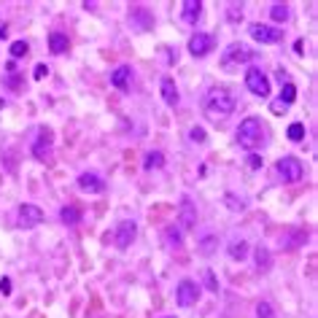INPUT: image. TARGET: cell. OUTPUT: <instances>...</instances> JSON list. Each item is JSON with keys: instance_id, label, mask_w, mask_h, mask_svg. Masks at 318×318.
<instances>
[{"instance_id": "obj_1", "label": "cell", "mask_w": 318, "mask_h": 318, "mask_svg": "<svg viewBox=\"0 0 318 318\" xmlns=\"http://www.w3.org/2000/svg\"><path fill=\"white\" fill-rule=\"evenodd\" d=\"M237 143L243 146L245 151H257L267 143V124L257 119V116H248V119L240 121L237 127Z\"/></svg>"}, {"instance_id": "obj_2", "label": "cell", "mask_w": 318, "mask_h": 318, "mask_svg": "<svg viewBox=\"0 0 318 318\" xmlns=\"http://www.w3.org/2000/svg\"><path fill=\"white\" fill-rule=\"evenodd\" d=\"M235 108H237V100L232 97V92H227V89H213L211 95L205 97V116L216 124L229 119V116L235 113Z\"/></svg>"}, {"instance_id": "obj_3", "label": "cell", "mask_w": 318, "mask_h": 318, "mask_svg": "<svg viewBox=\"0 0 318 318\" xmlns=\"http://www.w3.org/2000/svg\"><path fill=\"white\" fill-rule=\"evenodd\" d=\"M253 57H257V51H253V49H248V46H243V43H232L221 54V68H224V71H235V68L251 62Z\"/></svg>"}, {"instance_id": "obj_4", "label": "cell", "mask_w": 318, "mask_h": 318, "mask_svg": "<svg viewBox=\"0 0 318 318\" xmlns=\"http://www.w3.org/2000/svg\"><path fill=\"white\" fill-rule=\"evenodd\" d=\"M275 173L283 183H297L305 178V165L297 159V157H283L275 162Z\"/></svg>"}, {"instance_id": "obj_5", "label": "cell", "mask_w": 318, "mask_h": 318, "mask_svg": "<svg viewBox=\"0 0 318 318\" xmlns=\"http://www.w3.org/2000/svg\"><path fill=\"white\" fill-rule=\"evenodd\" d=\"M245 87L253 92L257 97H267L270 95V79L262 68H248L245 71Z\"/></svg>"}, {"instance_id": "obj_6", "label": "cell", "mask_w": 318, "mask_h": 318, "mask_svg": "<svg viewBox=\"0 0 318 318\" xmlns=\"http://www.w3.org/2000/svg\"><path fill=\"white\" fill-rule=\"evenodd\" d=\"M43 221V211L38 205H30V203H25V205H19V211H17V224L22 229H33V227H38V224Z\"/></svg>"}, {"instance_id": "obj_7", "label": "cell", "mask_w": 318, "mask_h": 318, "mask_svg": "<svg viewBox=\"0 0 318 318\" xmlns=\"http://www.w3.org/2000/svg\"><path fill=\"white\" fill-rule=\"evenodd\" d=\"M175 299H178V305L181 307H192L195 302L200 299V286L195 283V281H181L178 283V289H175Z\"/></svg>"}, {"instance_id": "obj_8", "label": "cell", "mask_w": 318, "mask_h": 318, "mask_svg": "<svg viewBox=\"0 0 318 318\" xmlns=\"http://www.w3.org/2000/svg\"><path fill=\"white\" fill-rule=\"evenodd\" d=\"M248 35H251L257 43H278L283 38V30L270 27V25H251L248 27Z\"/></svg>"}, {"instance_id": "obj_9", "label": "cell", "mask_w": 318, "mask_h": 318, "mask_svg": "<svg viewBox=\"0 0 318 318\" xmlns=\"http://www.w3.org/2000/svg\"><path fill=\"white\" fill-rule=\"evenodd\" d=\"M135 235H138V227H135V221H119V227H116V235H113V240H116V245L121 248H130L133 245V240H135Z\"/></svg>"}, {"instance_id": "obj_10", "label": "cell", "mask_w": 318, "mask_h": 318, "mask_svg": "<svg viewBox=\"0 0 318 318\" xmlns=\"http://www.w3.org/2000/svg\"><path fill=\"white\" fill-rule=\"evenodd\" d=\"M211 49H213V35L195 33L189 38V54H195V57H205V54H211Z\"/></svg>"}, {"instance_id": "obj_11", "label": "cell", "mask_w": 318, "mask_h": 318, "mask_svg": "<svg viewBox=\"0 0 318 318\" xmlns=\"http://www.w3.org/2000/svg\"><path fill=\"white\" fill-rule=\"evenodd\" d=\"M178 219H181V229H192L197 224V208L189 197H183L178 205Z\"/></svg>"}, {"instance_id": "obj_12", "label": "cell", "mask_w": 318, "mask_h": 318, "mask_svg": "<svg viewBox=\"0 0 318 318\" xmlns=\"http://www.w3.org/2000/svg\"><path fill=\"white\" fill-rule=\"evenodd\" d=\"M79 189L89 192V195H100V192L105 189V183H103V178L95 175V173H81L79 175Z\"/></svg>"}, {"instance_id": "obj_13", "label": "cell", "mask_w": 318, "mask_h": 318, "mask_svg": "<svg viewBox=\"0 0 318 318\" xmlns=\"http://www.w3.org/2000/svg\"><path fill=\"white\" fill-rule=\"evenodd\" d=\"M41 133H43V135H41V141L33 146V154H35V157L41 159V162H46V159L51 157V130H41Z\"/></svg>"}, {"instance_id": "obj_14", "label": "cell", "mask_w": 318, "mask_h": 318, "mask_svg": "<svg viewBox=\"0 0 318 318\" xmlns=\"http://www.w3.org/2000/svg\"><path fill=\"white\" fill-rule=\"evenodd\" d=\"M183 22L186 25H197V19L203 17V3L200 0H183Z\"/></svg>"}, {"instance_id": "obj_15", "label": "cell", "mask_w": 318, "mask_h": 318, "mask_svg": "<svg viewBox=\"0 0 318 318\" xmlns=\"http://www.w3.org/2000/svg\"><path fill=\"white\" fill-rule=\"evenodd\" d=\"M162 100H165V103L170 105V108H175L178 105V89H175V81L170 79V76H165V79H162Z\"/></svg>"}, {"instance_id": "obj_16", "label": "cell", "mask_w": 318, "mask_h": 318, "mask_svg": "<svg viewBox=\"0 0 318 318\" xmlns=\"http://www.w3.org/2000/svg\"><path fill=\"white\" fill-rule=\"evenodd\" d=\"M130 79H133V68H127V65L116 68V71L111 73V84H113L116 89H127L130 87Z\"/></svg>"}, {"instance_id": "obj_17", "label": "cell", "mask_w": 318, "mask_h": 318, "mask_svg": "<svg viewBox=\"0 0 318 318\" xmlns=\"http://www.w3.org/2000/svg\"><path fill=\"white\" fill-rule=\"evenodd\" d=\"M253 259H257V270L259 273H270V267H273V257H270V251L265 245H259L257 251H253Z\"/></svg>"}, {"instance_id": "obj_18", "label": "cell", "mask_w": 318, "mask_h": 318, "mask_svg": "<svg viewBox=\"0 0 318 318\" xmlns=\"http://www.w3.org/2000/svg\"><path fill=\"white\" fill-rule=\"evenodd\" d=\"M130 22H133V25H135V22H141L138 30H149L154 25V17L146 9H133V11H130Z\"/></svg>"}, {"instance_id": "obj_19", "label": "cell", "mask_w": 318, "mask_h": 318, "mask_svg": "<svg viewBox=\"0 0 318 318\" xmlns=\"http://www.w3.org/2000/svg\"><path fill=\"white\" fill-rule=\"evenodd\" d=\"M68 46H71V41H68L65 33H51L49 35V49H51V54H65Z\"/></svg>"}, {"instance_id": "obj_20", "label": "cell", "mask_w": 318, "mask_h": 318, "mask_svg": "<svg viewBox=\"0 0 318 318\" xmlns=\"http://www.w3.org/2000/svg\"><path fill=\"white\" fill-rule=\"evenodd\" d=\"M227 251H229V257L235 259V262H243L245 253H248V243H245L243 237H240V240H229V248H227Z\"/></svg>"}, {"instance_id": "obj_21", "label": "cell", "mask_w": 318, "mask_h": 318, "mask_svg": "<svg viewBox=\"0 0 318 318\" xmlns=\"http://www.w3.org/2000/svg\"><path fill=\"white\" fill-rule=\"evenodd\" d=\"M165 165V157H162V151H149L143 159V167L146 170H154V167H162Z\"/></svg>"}, {"instance_id": "obj_22", "label": "cell", "mask_w": 318, "mask_h": 318, "mask_svg": "<svg viewBox=\"0 0 318 318\" xmlns=\"http://www.w3.org/2000/svg\"><path fill=\"white\" fill-rule=\"evenodd\" d=\"M278 100H281L283 105H291L294 100H297V87H294L291 81H286L283 84V92H281V97H278Z\"/></svg>"}, {"instance_id": "obj_23", "label": "cell", "mask_w": 318, "mask_h": 318, "mask_svg": "<svg viewBox=\"0 0 318 318\" xmlns=\"http://www.w3.org/2000/svg\"><path fill=\"white\" fill-rule=\"evenodd\" d=\"M59 219L62 221H65V224H71V227H73V224H79V219H81V213H79V208H62V211H59Z\"/></svg>"}, {"instance_id": "obj_24", "label": "cell", "mask_w": 318, "mask_h": 318, "mask_svg": "<svg viewBox=\"0 0 318 318\" xmlns=\"http://www.w3.org/2000/svg\"><path fill=\"white\" fill-rule=\"evenodd\" d=\"M286 135H289V141L294 143H299V141H305V124H299V121H294L289 130H286Z\"/></svg>"}, {"instance_id": "obj_25", "label": "cell", "mask_w": 318, "mask_h": 318, "mask_svg": "<svg viewBox=\"0 0 318 318\" xmlns=\"http://www.w3.org/2000/svg\"><path fill=\"white\" fill-rule=\"evenodd\" d=\"M270 17H273V22H286L291 17V11H289V6H281V3H275L273 9H270Z\"/></svg>"}, {"instance_id": "obj_26", "label": "cell", "mask_w": 318, "mask_h": 318, "mask_svg": "<svg viewBox=\"0 0 318 318\" xmlns=\"http://www.w3.org/2000/svg\"><path fill=\"white\" fill-rule=\"evenodd\" d=\"M27 51H30L27 41H14V43H11V57H14V59H17V57H25Z\"/></svg>"}, {"instance_id": "obj_27", "label": "cell", "mask_w": 318, "mask_h": 318, "mask_svg": "<svg viewBox=\"0 0 318 318\" xmlns=\"http://www.w3.org/2000/svg\"><path fill=\"white\" fill-rule=\"evenodd\" d=\"M165 235H167V243L173 245V248H181V229H178V227H167Z\"/></svg>"}, {"instance_id": "obj_28", "label": "cell", "mask_w": 318, "mask_h": 318, "mask_svg": "<svg viewBox=\"0 0 318 318\" xmlns=\"http://www.w3.org/2000/svg\"><path fill=\"white\" fill-rule=\"evenodd\" d=\"M257 318H275L273 305H270V302H259L257 305Z\"/></svg>"}, {"instance_id": "obj_29", "label": "cell", "mask_w": 318, "mask_h": 318, "mask_svg": "<svg viewBox=\"0 0 318 318\" xmlns=\"http://www.w3.org/2000/svg\"><path fill=\"white\" fill-rule=\"evenodd\" d=\"M224 203H227V208H232V211H245V203L243 200H237L235 195H227L224 197Z\"/></svg>"}, {"instance_id": "obj_30", "label": "cell", "mask_w": 318, "mask_h": 318, "mask_svg": "<svg viewBox=\"0 0 318 318\" xmlns=\"http://www.w3.org/2000/svg\"><path fill=\"white\" fill-rule=\"evenodd\" d=\"M213 248H216V237H213V235L203 237V243H200V251H203V253H213Z\"/></svg>"}, {"instance_id": "obj_31", "label": "cell", "mask_w": 318, "mask_h": 318, "mask_svg": "<svg viewBox=\"0 0 318 318\" xmlns=\"http://www.w3.org/2000/svg\"><path fill=\"white\" fill-rule=\"evenodd\" d=\"M203 278H205V286L211 291H219V283H216V275H213V270H205L203 273Z\"/></svg>"}, {"instance_id": "obj_32", "label": "cell", "mask_w": 318, "mask_h": 318, "mask_svg": "<svg viewBox=\"0 0 318 318\" xmlns=\"http://www.w3.org/2000/svg\"><path fill=\"white\" fill-rule=\"evenodd\" d=\"M189 138H192L195 143H203V141H205V130H203V127H192Z\"/></svg>"}, {"instance_id": "obj_33", "label": "cell", "mask_w": 318, "mask_h": 318, "mask_svg": "<svg viewBox=\"0 0 318 318\" xmlns=\"http://www.w3.org/2000/svg\"><path fill=\"white\" fill-rule=\"evenodd\" d=\"M286 108H289V105H283V103H281V100H275V103H273V105H270V111H273V113H278V116H281V113H286Z\"/></svg>"}, {"instance_id": "obj_34", "label": "cell", "mask_w": 318, "mask_h": 318, "mask_svg": "<svg viewBox=\"0 0 318 318\" xmlns=\"http://www.w3.org/2000/svg\"><path fill=\"white\" fill-rule=\"evenodd\" d=\"M0 294H3V297H9V294H11V281H9V278L0 281Z\"/></svg>"}, {"instance_id": "obj_35", "label": "cell", "mask_w": 318, "mask_h": 318, "mask_svg": "<svg viewBox=\"0 0 318 318\" xmlns=\"http://www.w3.org/2000/svg\"><path fill=\"white\" fill-rule=\"evenodd\" d=\"M46 73H49V68H46V65H35V73L33 76H35V81H41Z\"/></svg>"}, {"instance_id": "obj_36", "label": "cell", "mask_w": 318, "mask_h": 318, "mask_svg": "<svg viewBox=\"0 0 318 318\" xmlns=\"http://www.w3.org/2000/svg\"><path fill=\"white\" fill-rule=\"evenodd\" d=\"M248 165H251V167H259V165H262V159L257 157V154H253V157H248Z\"/></svg>"}, {"instance_id": "obj_37", "label": "cell", "mask_w": 318, "mask_h": 318, "mask_svg": "<svg viewBox=\"0 0 318 318\" xmlns=\"http://www.w3.org/2000/svg\"><path fill=\"white\" fill-rule=\"evenodd\" d=\"M165 318H175V315H165Z\"/></svg>"}]
</instances>
